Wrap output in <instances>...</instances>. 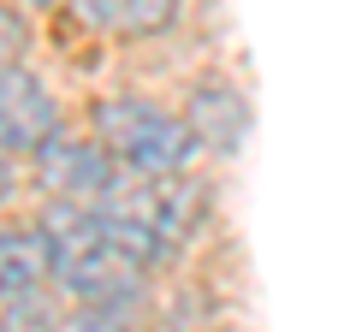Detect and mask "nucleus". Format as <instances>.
Returning <instances> with one entry per match:
<instances>
[{"instance_id": "f03ea898", "label": "nucleus", "mask_w": 356, "mask_h": 332, "mask_svg": "<svg viewBox=\"0 0 356 332\" xmlns=\"http://www.w3.org/2000/svg\"><path fill=\"white\" fill-rule=\"evenodd\" d=\"M107 214L125 226V238L137 243V256L154 273H166L214 219V190H208L196 172H161V179H143V172H119L113 196H107Z\"/></svg>"}, {"instance_id": "ddd939ff", "label": "nucleus", "mask_w": 356, "mask_h": 332, "mask_svg": "<svg viewBox=\"0 0 356 332\" xmlns=\"http://www.w3.org/2000/svg\"><path fill=\"white\" fill-rule=\"evenodd\" d=\"M72 0H24V13H65Z\"/></svg>"}, {"instance_id": "0eeeda50", "label": "nucleus", "mask_w": 356, "mask_h": 332, "mask_svg": "<svg viewBox=\"0 0 356 332\" xmlns=\"http://www.w3.org/2000/svg\"><path fill=\"white\" fill-rule=\"evenodd\" d=\"M65 13L107 42H154L178 24L184 0H72Z\"/></svg>"}, {"instance_id": "423d86ee", "label": "nucleus", "mask_w": 356, "mask_h": 332, "mask_svg": "<svg viewBox=\"0 0 356 332\" xmlns=\"http://www.w3.org/2000/svg\"><path fill=\"white\" fill-rule=\"evenodd\" d=\"M178 113H184V125H191L196 149L220 154V160H232V154L243 149V137H250V95H243L238 83H226V77L191 83V95H184Z\"/></svg>"}, {"instance_id": "39448f33", "label": "nucleus", "mask_w": 356, "mask_h": 332, "mask_svg": "<svg viewBox=\"0 0 356 332\" xmlns=\"http://www.w3.org/2000/svg\"><path fill=\"white\" fill-rule=\"evenodd\" d=\"M60 131L65 113H60V95L48 90V77H36L30 65L0 72V149L30 166Z\"/></svg>"}, {"instance_id": "f257e3e1", "label": "nucleus", "mask_w": 356, "mask_h": 332, "mask_svg": "<svg viewBox=\"0 0 356 332\" xmlns=\"http://www.w3.org/2000/svg\"><path fill=\"white\" fill-rule=\"evenodd\" d=\"M36 231L48 243V285L65 303L102 291H125V285H149L154 267L137 256V243L125 238L107 208H83V202H42Z\"/></svg>"}, {"instance_id": "7ed1b4c3", "label": "nucleus", "mask_w": 356, "mask_h": 332, "mask_svg": "<svg viewBox=\"0 0 356 332\" xmlns=\"http://www.w3.org/2000/svg\"><path fill=\"white\" fill-rule=\"evenodd\" d=\"M89 137L119 160V172H143V179L191 172L196 154H202L178 107L154 101V95H131V90L89 101Z\"/></svg>"}, {"instance_id": "f8f14e48", "label": "nucleus", "mask_w": 356, "mask_h": 332, "mask_svg": "<svg viewBox=\"0 0 356 332\" xmlns=\"http://www.w3.org/2000/svg\"><path fill=\"white\" fill-rule=\"evenodd\" d=\"M24 196V160H13V154L0 149V214Z\"/></svg>"}, {"instance_id": "9b49d317", "label": "nucleus", "mask_w": 356, "mask_h": 332, "mask_svg": "<svg viewBox=\"0 0 356 332\" xmlns=\"http://www.w3.org/2000/svg\"><path fill=\"white\" fill-rule=\"evenodd\" d=\"M24 53H30V13L13 6V0H0V72L24 65Z\"/></svg>"}, {"instance_id": "1a4fd4ad", "label": "nucleus", "mask_w": 356, "mask_h": 332, "mask_svg": "<svg viewBox=\"0 0 356 332\" xmlns=\"http://www.w3.org/2000/svg\"><path fill=\"white\" fill-rule=\"evenodd\" d=\"M30 291H54L48 285V243H42L36 219L30 226H0V303Z\"/></svg>"}, {"instance_id": "20e7f679", "label": "nucleus", "mask_w": 356, "mask_h": 332, "mask_svg": "<svg viewBox=\"0 0 356 332\" xmlns=\"http://www.w3.org/2000/svg\"><path fill=\"white\" fill-rule=\"evenodd\" d=\"M30 184H36L42 202H83V208H102L107 196H113L119 184V160L102 149V142L89 137H72V131H60V137L48 142V149L30 160Z\"/></svg>"}, {"instance_id": "6e6552de", "label": "nucleus", "mask_w": 356, "mask_h": 332, "mask_svg": "<svg viewBox=\"0 0 356 332\" xmlns=\"http://www.w3.org/2000/svg\"><path fill=\"white\" fill-rule=\"evenodd\" d=\"M65 326L72 332H149L154 326V291L149 285H125V291L65 303Z\"/></svg>"}, {"instance_id": "4468645a", "label": "nucleus", "mask_w": 356, "mask_h": 332, "mask_svg": "<svg viewBox=\"0 0 356 332\" xmlns=\"http://www.w3.org/2000/svg\"><path fill=\"white\" fill-rule=\"evenodd\" d=\"M149 332H172V326H149Z\"/></svg>"}, {"instance_id": "9d476101", "label": "nucleus", "mask_w": 356, "mask_h": 332, "mask_svg": "<svg viewBox=\"0 0 356 332\" xmlns=\"http://www.w3.org/2000/svg\"><path fill=\"white\" fill-rule=\"evenodd\" d=\"M0 332H72L65 326V297L60 291H30L0 303Z\"/></svg>"}]
</instances>
